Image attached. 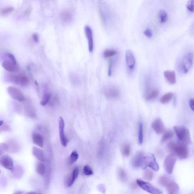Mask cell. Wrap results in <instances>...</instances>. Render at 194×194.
<instances>
[{
    "label": "cell",
    "mask_w": 194,
    "mask_h": 194,
    "mask_svg": "<svg viewBox=\"0 0 194 194\" xmlns=\"http://www.w3.org/2000/svg\"><path fill=\"white\" fill-rule=\"evenodd\" d=\"M167 146L170 151L175 153L179 159L183 160L187 158L188 151L185 146L177 144L174 142H170Z\"/></svg>",
    "instance_id": "cell-1"
},
{
    "label": "cell",
    "mask_w": 194,
    "mask_h": 194,
    "mask_svg": "<svg viewBox=\"0 0 194 194\" xmlns=\"http://www.w3.org/2000/svg\"><path fill=\"white\" fill-rule=\"evenodd\" d=\"M177 138L181 142L184 144L190 143V136L188 129L184 126H175L174 127Z\"/></svg>",
    "instance_id": "cell-2"
},
{
    "label": "cell",
    "mask_w": 194,
    "mask_h": 194,
    "mask_svg": "<svg viewBox=\"0 0 194 194\" xmlns=\"http://www.w3.org/2000/svg\"><path fill=\"white\" fill-rule=\"evenodd\" d=\"M194 55L191 52L188 53L183 57L180 62L179 68L181 72L184 74L187 73L193 65Z\"/></svg>",
    "instance_id": "cell-3"
},
{
    "label": "cell",
    "mask_w": 194,
    "mask_h": 194,
    "mask_svg": "<svg viewBox=\"0 0 194 194\" xmlns=\"http://www.w3.org/2000/svg\"><path fill=\"white\" fill-rule=\"evenodd\" d=\"M138 186L142 189L151 194H162V191L155 186L152 185L150 183L144 182L140 179H137V182Z\"/></svg>",
    "instance_id": "cell-4"
},
{
    "label": "cell",
    "mask_w": 194,
    "mask_h": 194,
    "mask_svg": "<svg viewBox=\"0 0 194 194\" xmlns=\"http://www.w3.org/2000/svg\"><path fill=\"white\" fill-rule=\"evenodd\" d=\"M7 91L10 96L13 99L19 102H22L25 100V97L19 89L13 86H10L7 88Z\"/></svg>",
    "instance_id": "cell-5"
},
{
    "label": "cell",
    "mask_w": 194,
    "mask_h": 194,
    "mask_svg": "<svg viewBox=\"0 0 194 194\" xmlns=\"http://www.w3.org/2000/svg\"><path fill=\"white\" fill-rule=\"evenodd\" d=\"M176 161V157L173 154L168 155L166 157L164 162V166L168 174L171 175L173 173Z\"/></svg>",
    "instance_id": "cell-6"
},
{
    "label": "cell",
    "mask_w": 194,
    "mask_h": 194,
    "mask_svg": "<svg viewBox=\"0 0 194 194\" xmlns=\"http://www.w3.org/2000/svg\"><path fill=\"white\" fill-rule=\"evenodd\" d=\"M9 80L12 83L22 86H27L29 83L28 77L23 74L10 75L9 76Z\"/></svg>",
    "instance_id": "cell-7"
},
{
    "label": "cell",
    "mask_w": 194,
    "mask_h": 194,
    "mask_svg": "<svg viewBox=\"0 0 194 194\" xmlns=\"http://www.w3.org/2000/svg\"><path fill=\"white\" fill-rule=\"evenodd\" d=\"M1 151H7L10 153H15L19 150V146L15 141L11 140L1 144Z\"/></svg>",
    "instance_id": "cell-8"
},
{
    "label": "cell",
    "mask_w": 194,
    "mask_h": 194,
    "mask_svg": "<svg viewBox=\"0 0 194 194\" xmlns=\"http://www.w3.org/2000/svg\"><path fill=\"white\" fill-rule=\"evenodd\" d=\"M125 59L126 66L130 72L134 70L136 65V60L132 51L130 50L126 51L125 53Z\"/></svg>",
    "instance_id": "cell-9"
},
{
    "label": "cell",
    "mask_w": 194,
    "mask_h": 194,
    "mask_svg": "<svg viewBox=\"0 0 194 194\" xmlns=\"http://www.w3.org/2000/svg\"><path fill=\"white\" fill-rule=\"evenodd\" d=\"M143 166L145 168L149 167L155 171H158L159 170V164L154 155L152 154L144 157Z\"/></svg>",
    "instance_id": "cell-10"
},
{
    "label": "cell",
    "mask_w": 194,
    "mask_h": 194,
    "mask_svg": "<svg viewBox=\"0 0 194 194\" xmlns=\"http://www.w3.org/2000/svg\"><path fill=\"white\" fill-rule=\"evenodd\" d=\"M59 124V130L60 142L62 145L64 147H66L68 143V140L66 136L65 133V121L62 117H60L58 120Z\"/></svg>",
    "instance_id": "cell-11"
},
{
    "label": "cell",
    "mask_w": 194,
    "mask_h": 194,
    "mask_svg": "<svg viewBox=\"0 0 194 194\" xmlns=\"http://www.w3.org/2000/svg\"><path fill=\"white\" fill-rule=\"evenodd\" d=\"M84 32H85L86 37L87 38L88 43L89 51L90 52H92L94 47L93 30L91 27L89 25H86L84 27Z\"/></svg>",
    "instance_id": "cell-12"
},
{
    "label": "cell",
    "mask_w": 194,
    "mask_h": 194,
    "mask_svg": "<svg viewBox=\"0 0 194 194\" xmlns=\"http://www.w3.org/2000/svg\"><path fill=\"white\" fill-rule=\"evenodd\" d=\"M144 157L145 156L142 152L137 153L132 159V164L133 167L138 169L143 166Z\"/></svg>",
    "instance_id": "cell-13"
},
{
    "label": "cell",
    "mask_w": 194,
    "mask_h": 194,
    "mask_svg": "<svg viewBox=\"0 0 194 194\" xmlns=\"http://www.w3.org/2000/svg\"><path fill=\"white\" fill-rule=\"evenodd\" d=\"M104 94L108 98L115 99L120 96L119 90L114 86H108L104 89Z\"/></svg>",
    "instance_id": "cell-14"
},
{
    "label": "cell",
    "mask_w": 194,
    "mask_h": 194,
    "mask_svg": "<svg viewBox=\"0 0 194 194\" xmlns=\"http://www.w3.org/2000/svg\"><path fill=\"white\" fill-rule=\"evenodd\" d=\"M0 164L5 169L12 171L13 170V162L11 157L8 155H5L1 157Z\"/></svg>",
    "instance_id": "cell-15"
},
{
    "label": "cell",
    "mask_w": 194,
    "mask_h": 194,
    "mask_svg": "<svg viewBox=\"0 0 194 194\" xmlns=\"http://www.w3.org/2000/svg\"><path fill=\"white\" fill-rule=\"evenodd\" d=\"M2 66L5 70L10 73H15L19 70L17 63L10 60H5L3 62Z\"/></svg>",
    "instance_id": "cell-16"
},
{
    "label": "cell",
    "mask_w": 194,
    "mask_h": 194,
    "mask_svg": "<svg viewBox=\"0 0 194 194\" xmlns=\"http://www.w3.org/2000/svg\"><path fill=\"white\" fill-rule=\"evenodd\" d=\"M104 3L103 2L99 1V14L100 21L102 24L104 26H106L107 23L108 16L107 11L105 8L104 6Z\"/></svg>",
    "instance_id": "cell-17"
},
{
    "label": "cell",
    "mask_w": 194,
    "mask_h": 194,
    "mask_svg": "<svg viewBox=\"0 0 194 194\" xmlns=\"http://www.w3.org/2000/svg\"><path fill=\"white\" fill-rule=\"evenodd\" d=\"M60 21L64 24H67L72 21L73 15L72 12L69 10H64L60 12L59 14Z\"/></svg>",
    "instance_id": "cell-18"
},
{
    "label": "cell",
    "mask_w": 194,
    "mask_h": 194,
    "mask_svg": "<svg viewBox=\"0 0 194 194\" xmlns=\"http://www.w3.org/2000/svg\"><path fill=\"white\" fill-rule=\"evenodd\" d=\"M152 127L157 134H161L165 131V127L160 118H157L153 122Z\"/></svg>",
    "instance_id": "cell-19"
},
{
    "label": "cell",
    "mask_w": 194,
    "mask_h": 194,
    "mask_svg": "<svg viewBox=\"0 0 194 194\" xmlns=\"http://www.w3.org/2000/svg\"><path fill=\"white\" fill-rule=\"evenodd\" d=\"M79 173V168L78 167L74 168L73 170L72 174L67 177V179L66 182V185L67 186L70 187L74 184L75 181L78 178Z\"/></svg>",
    "instance_id": "cell-20"
},
{
    "label": "cell",
    "mask_w": 194,
    "mask_h": 194,
    "mask_svg": "<svg viewBox=\"0 0 194 194\" xmlns=\"http://www.w3.org/2000/svg\"><path fill=\"white\" fill-rule=\"evenodd\" d=\"M164 78L170 84L173 85L176 82V75L174 71L167 70L164 71Z\"/></svg>",
    "instance_id": "cell-21"
},
{
    "label": "cell",
    "mask_w": 194,
    "mask_h": 194,
    "mask_svg": "<svg viewBox=\"0 0 194 194\" xmlns=\"http://www.w3.org/2000/svg\"><path fill=\"white\" fill-rule=\"evenodd\" d=\"M33 155L41 162H44L45 158L43 151L40 148L34 146L32 149Z\"/></svg>",
    "instance_id": "cell-22"
},
{
    "label": "cell",
    "mask_w": 194,
    "mask_h": 194,
    "mask_svg": "<svg viewBox=\"0 0 194 194\" xmlns=\"http://www.w3.org/2000/svg\"><path fill=\"white\" fill-rule=\"evenodd\" d=\"M32 140L34 143L39 147L43 148L44 145L43 137L40 133H34L32 135Z\"/></svg>",
    "instance_id": "cell-23"
},
{
    "label": "cell",
    "mask_w": 194,
    "mask_h": 194,
    "mask_svg": "<svg viewBox=\"0 0 194 194\" xmlns=\"http://www.w3.org/2000/svg\"><path fill=\"white\" fill-rule=\"evenodd\" d=\"M166 188H167L168 194H177L179 190L178 185L172 181L166 186Z\"/></svg>",
    "instance_id": "cell-24"
},
{
    "label": "cell",
    "mask_w": 194,
    "mask_h": 194,
    "mask_svg": "<svg viewBox=\"0 0 194 194\" xmlns=\"http://www.w3.org/2000/svg\"><path fill=\"white\" fill-rule=\"evenodd\" d=\"M159 91L156 89H152L149 90L146 93L145 96L146 99L148 100H150L154 99L158 96Z\"/></svg>",
    "instance_id": "cell-25"
},
{
    "label": "cell",
    "mask_w": 194,
    "mask_h": 194,
    "mask_svg": "<svg viewBox=\"0 0 194 194\" xmlns=\"http://www.w3.org/2000/svg\"><path fill=\"white\" fill-rule=\"evenodd\" d=\"M117 52L116 50L113 49H106L102 53V56L105 58H111L116 56Z\"/></svg>",
    "instance_id": "cell-26"
},
{
    "label": "cell",
    "mask_w": 194,
    "mask_h": 194,
    "mask_svg": "<svg viewBox=\"0 0 194 194\" xmlns=\"http://www.w3.org/2000/svg\"><path fill=\"white\" fill-rule=\"evenodd\" d=\"M122 154L124 157L129 156L131 152V146L129 144L126 143L122 145L121 149Z\"/></svg>",
    "instance_id": "cell-27"
},
{
    "label": "cell",
    "mask_w": 194,
    "mask_h": 194,
    "mask_svg": "<svg viewBox=\"0 0 194 194\" xmlns=\"http://www.w3.org/2000/svg\"><path fill=\"white\" fill-rule=\"evenodd\" d=\"M119 179L122 182H127L128 180V177L125 170L122 168H120L117 171Z\"/></svg>",
    "instance_id": "cell-28"
},
{
    "label": "cell",
    "mask_w": 194,
    "mask_h": 194,
    "mask_svg": "<svg viewBox=\"0 0 194 194\" xmlns=\"http://www.w3.org/2000/svg\"><path fill=\"white\" fill-rule=\"evenodd\" d=\"M138 142L140 145L143 142V126L142 122H140L138 125Z\"/></svg>",
    "instance_id": "cell-29"
},
{
    "label": "cell",
    "mask_w": 194,
    "mask_h": 194,
    "mask_svg": "<svg viewBox=\"0 0 194 194\" xmlns=\"http://www.w3.org/2000/svg\"><path fill=\"white\" fill-rule=\"evenodd\" d=\"M36 171L38 174L43 175L45 174L46 171L45 166L41 162H38L36 164Z\"/></svg>",
    "instance_id": "cell-30"
},
{
    "label": "cell",
    "mask_w": 194,
    "mask_h": 194,
    "mask_svg": "<svg viewBox=\"0 0 194 194\" xmlns=\"http://www.w3.org/2000/svg\"><path fill=\"white\" fill-rule=\"evenodd\" d=\"M159 22L161 24H164L166 22L168 19L167 13L164 10H161L159 13Z\"/></svg>",
    "instance_id": "cell-31"
},
{
    "label": "cell",
    "mask_w": 194,
    "mask_h": 194,
    "mask_svg": "<svg viewBox=\"0 0 194 194\" xmlns=\"http://www.w3.org/2000/svg\"><path fill=\"white\" fill-rule=\"evenodd\" d=\"M173 93L170 92L166 93L161 98L160 102L162 104H166L169 102L173 97Z\"/></svg>",
    "instance_id": "cell-32"
},
{
    "label": "cell",
    "mask_w": 194,
    "mask_h": 194,
    "mask_svg": "<svg viewBox=\"0 0 194 194\" xmlns=\"http://www.w3.org/2000/svg\"><path fill=\"white\" fill-rule=\"evenodd\" d=\"M171 181L172 180L169 177L166 176H162L159 178V182L161 186L166 187Z\"/></svg>",
    "instance_id": "cell-33"
},
{
    "label": "cell",
    "mask_w": 194,
    "mask_h": 194,
    "mask_svg": "<svg viewBox=\"0 0 194 194\" xmlns=\"http://www.w3.org/2000/svg\"><path fill=\"white\" fill-rule=\"evenodd\" d=\"M114 64L115 60L113 58H110L108 63L107 74L109 76H111L112 75Z\"/></svg>",
    "instance_id": "cell-34"
},
{
    "label": "cell",
    "mask_w": 194,
    "mask_h": 194,
    "mask_svg": "<svg viewBox=\"0 0 194 194\" xmlns=\"http://www.w3.org/2000/svg\"><path fill=\"white\" fill-rule=\"evenodd\" d=\"M14 10L13 7L11 6H6L3 7L0 10V14L1 16H5L13 11Z\"/></svg>",
    "instance_id": "cell-35"
},
{
    "label": "cell",
    "mask_w": 194,
    "mask_h": 194,
    "mask_svg": "<svg viewBox=\"0 0 194 194\" xmlns=\"http://www.w3.org/2000/svg\"><path fill=\"white\" fill-rule=\"evenodd\" d=\"M154 177L153 172L151 170L147 169L144 172V178L148 181L153 180Z\"/></svg>",
    "instance_id": "cell-36"
},
{
    "label": "cell",
    "mask_w": 194,
    "mask_h": 194,
    "mask_svg": "<svg viewBox=\"0 0 194 194\" xmlns=\"http://www.w3.org/2000/svg\"><path fill=\"white\" fill-rule=\"evenodd\" d=\"M173 136V132L171 130H168L164 132L162 137L161 142L162 143L165 142L166 141L171 138Z\"/></svg>",
    "instance_id": "cell-37"
},
{
    "label": "cell",
    "mask_w": 194,
    "mask_h": 194,
    "mask_svg": "<svg viewBox=\"0 0 194 194\" xmlns=\"http://www.w3.org/2000/svg\"><path fill=\"white\" fill-rule=\"evenodd\" d=\"M78 155L77 152L76 151H73L71 153L69 159V164H74L78 160Z\"/></svg>",
    "instance_id": "cell-38"
},
{
    "label": "cell",
    "mask_w": 194,
    "mask_h": 194,
    "mask_svg": "<svg viewBox=\"0 0 194 194\" xmlns=\"http://www.w3.org/2000/svg\"><path fill=\"white\" fill-rule=\"evenodd\" d=\"M51 95L49 93H46L44 95L43 99L40 102V104L42 106H45L48 103L50 100Z\"/></svg>",
    "instance_id": "cell-39"
},
{
    "label": "cell",
    "mask_w": 194,
    "mask_h": 194,
    "mask_svg": "<svg viewBox=\"0 0 194 194\" xmlns=\"http://www.w3.org/2000/svg\"><path fill=\"white\" fill-rule=\"evenodd\" d=\"M84 173L86 175H90L93 173V170L89 165H85L84 167Z\"/></svg>",
    "instance_id": "cell-40"
},
{
    "label": "cell",
    "mask_w": 194,
    "mask_h": 194,
    "mask_svg": "<svg viewBox=\"0 0 194 194\" xmlns=\"http://www.w3.org/2000/svg\"><path fill=\"white\" fill-rule=\"evenodd\" d=\"M186 8L190 12H194V1L191 0L188 2L186 4Z\"/></svg>",
    "instance_id": "cell-41"
},
{
    "label": "cell",
    "mask_w": 194,
    "mask_h": 194,
    "mask_svg": "<svg viewBox=\"0 0 194 194\" xmlns=\"http://www.w3.org/2000/svg\"><path fill=\"white\" fill-rule=\"evenodd\" d=\"M69 77H70L71 79L73 82H75V83H76L79 82L80 80L77 74H75V73H70Z\"/></svg>",
    "instance_id": "cell-42"
},
{
    "label": "cell",
    "mask_w": 194,
    "mask_h": 194,
    "mask_svg": "<svg viewBox=\"0 0 194 194\" xmlns=\"http://www.w3.org/2000/svg\"><path fill=\"white\" fill-rule=\"evenodd\" d=\"M143 34L144 35L148 38H150L153 37V33L152 31L149 28L146 29L144 30Z\"/></svg>",
    "instance_id": "cell-43"
},
{
    "label": "cell",
    "mask_w": 194,
    "mask_h": 194,
    "mask_svg": "<svg viewBox=\"0 0 194 194\" xmlns=\"http://www.w3.org/2000/svg\"><path fill=\"white\" fill-rule=\"evenodd\" d=\"M32 37L35 42L38 43L39 41V38L37 33H34L32 34Z\"/></svg>",
    "instance_id": "cell-44"
},
{
    "label": "cell",
    "mask_w": 194,
    "mask_h": 194,
    "mask_svg": "<svg viewBox=\"0 0 194 194\" xmlns=\"http://www.w3.org/2000/svg\"><path fill=\"white\" fill-rule=\"evenodd\" d=\"M32 8L30 7H29L25 9L24 11V14L27 16H29L31 13Z\"/></svg>",
    "instance_id": "cell-45"
},
{
    "label": "cell",
    "mask_w": 194,
    "mask_h": 194,
    "mask_svg": "<svg viewBox=\"0 0 194 194\" xmlns=\"http://www.w3.org/2000/svg\"><path fill=\"white\" fill-rule=\"evenodd\" d=\"M7 56H8V57L10 58V60H11L12 61L15 62V63H16V58L13 55L11 54L10 53H7Z\"/></svg>",
    "instance_id": "cell-46"
},
{
    "label": "cell",
    "mask_w": 194,
    "mask_h": 194,
    "mask_svg": "<svg viewBox=\"0 0 194 194\" xmlns=\"http://www.w3.org/2000/svg\"><path fill=\"white\" fill-rule=\"evenodd\" d=\"M3 129V131H9L10 130V127H9L8 126H7L6 125H4L3 124L1 126V130H2Z\"/></svg>",
    "instance_id": "cell-47"
},
{
    "label": "cell",
    "mask_w": 194,
    "mask_h": 194,
    "mask_svg": "<svg viewBox=\"0 0 194 194\" xmlns=\"http://www.w3.org/2000/svg\"><path fill=\"white\" fill-rule=\"evenodd\" d=\"M138 185L137 184V183H135V182H133L131 184V188L132 190H135L138 188Z\"/></svg>",
    "instance_id": "cell-48"
},
{
    "label": "cell",
    "mask_w": 194,
    "mask_h": 194,
    "mask_svg": "<svg viewBox=\"0 0 194 194\" xmlns=\"http://www.w3.org/2000/svg\"><path fill=\"white\" fill-rule=\"evenodd\" d=\"M190 106L192 110L194 111V100L191 99L190 100Z\"/></svg>",
    "instance_id": "cell-49"
},
{
    "label": "cell",
    "mask_w": 194,
    "mask_h": 194,
    "mask_svg": "<svg viewBox=\"0 0 194 194\" xmlns=\"http://www.w3.org/2000/svg\"><path fill=\"white\" fill-rule=\"evenodd\" d=\"M99 189L100 190V191L103 192V193H104V192L105 191V188L104 186L102 185H101L99 186Z\"/></svg>",
    "instance_id": "cell-50"
},
{
    "label": "cell",
    "mask_w": 194,
    "mask_h": 194,
    "mask_svg": "<svg viewBox=\"0 0 194 194\" xmlns=\"http://www.w3.org/2000/svg\"><path fill=\"white\" fill-rule=\"evenodd\" d=\"M13 194H24V192L22 191H18L16 192Z\"/></svg>",
    "instance_id": "cell-51"
},
{
    "label": "cell",
    "mask_w": 194,
    "mask_h": 194,
    "mask_svg": "<svg viewBox=\"0 0 194 194\" xmlns=\"http://www.w3.org/2000/svg\"><path fill=\"white\" fill-rule=\"evenodd\" d=\"M25 194H36V193H35V192L31 191L27 192V193H25Z\"/></svg>",
    "instance_id": "cell-52"
},
{
    "label": "cell",
    "mask_w": 194,
    "mask_h": 194,
    "mask_svg": "<svg viewBox=\"0 0 194 194\" xmlns=\"http://www.w3.org/2000/svg\"><path fill=\"white\" fill-rule=\"evenodd\" d=\"M36 194H43L41 193H40V192H39V193H36Z\"/></svg>",
    "instance_id": "cell-53"
}]
</instances>
